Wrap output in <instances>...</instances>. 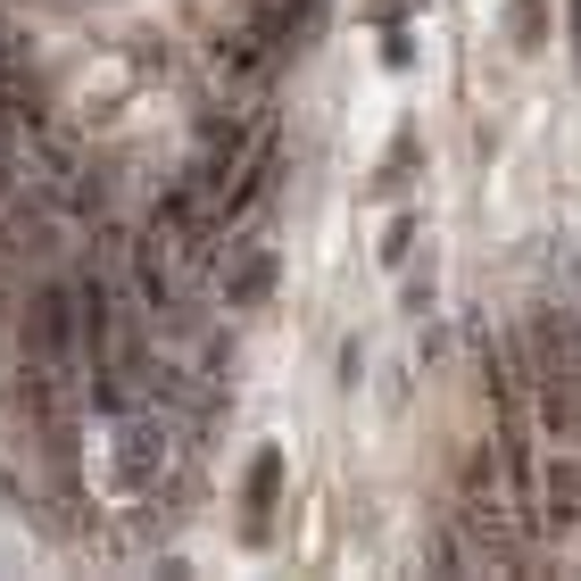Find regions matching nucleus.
Masks as SVG:
<instances>
[{"label": "nucleus", "instance_id": "nucleus-6", "mask_svg": "<svg viewBox=\"0 0 581 581\" xmlns=\"http://www.w3.org/2000/svg\"><path fill=\"white\" fill-rule=\"evenodd\" d=\"M407 249H415V216H399L391 242H382V266H407Z\"/></svg>", "mask_w": 581, "mask_h": 581}, {"label": "nucleus", "instance_id": "nucleus-5", "mask_svg": "<svg viewBox=\"0 0 581 581\" xmlns=\"http://www.w3.org/2000/svg\"><path fill=\"white\" fill-rule=\"evenodd\" d=\"M407 167H415V133H399V142H391V167L375 175V191H382V200H391V191L407 183Z\"/></svg>", "mask_w": 581, "mask_h": 581}, {"label": "nucleus", "instance_id": "nucleus-7", "mask_svg": "<svg viewBox=\"0 0 581 581\" xmlns=\"http://www.w3.org/2000/svg\"><path fill=\"white\" fill-rule=\"evenodd\" d=\"M573 449H581V432H573Z\"/></svg>", "mask_w": 581, "mask_h": 581}, {"label": "nucleus", "instance_id": "nucleus-4", "mask_svg": "<svg viewBox=\"0 0 581 581\" xmlns=\"http://www.w3.org/2000/svg\"><path fill=\"white\" fill-rule=\"evenodd\" d=\"M548 42V0H515V51H540Z\"/></svg>", "mask_w": 581, "mask_h": 581}, {"label": "nucleus", "instance_id": "nucleus-3", "mask_svg": "<svg viewBox=\"0 0 581 581\" xmlns=\"http://www.w3.org/2000/svg\"><path fill=\"white\" fill-rule=\"evenodd\" d=\"M540 499H548L540 524H548V532H573V524H581V466H565V457H557V466L540 473Z\"/></svg>", "mask_w": 581, "mask_h": 581}, {"label": "nucleus", "instance_id": "nucleus-1", "mask_svg": "<svg viewBox=\"0 0 581 581\" xmlns=\"http://www.w3.org/2000/svg\"><path fill=\"white\" fill-rule=\"evenodd\" d=\"M266 291H275V249H266V242H233V258H225V308L249 316V308H266Z\"/></svg>", "mask_w": 581, "mask_h": 581}, {"label": "nucleus", "instance_id": "nucleus-2", "mask_svg": "<svg viewBox=\"0 0 581 581\" xmlns=\"http://www.w3.org/2000/svg\"><path fill=\"white\" fill-rule=\"evenodd\" d=\"M275 499H282V449H258V466H249V482H242V506H249L242 540H266V524H275Z\"/></svg>", "mask_w": 581, "mask_h": 581}]
</instances>
